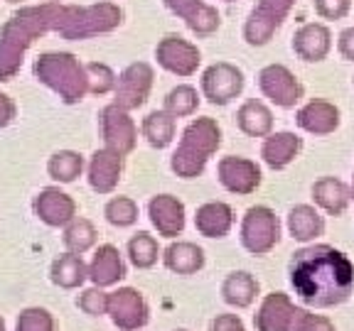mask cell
I'll return each instance as SVG.
<instances>
[{"label":"cell","mask_w":354,"mask_h":331,"mask_svg":"<svg viewBox=\"0 0 354 331\" xmlns=\"http://www.w3.org/2000/svg\"><path fill=\"white\" fill-rule=\"evenodd\" d=\"M216 179L227 192L249 197L261 187L263 174H261L259 162L249 160V157H239V154H227L216 165Z\"/></svg>","instance_id":"13"},{"label":"cell","mask_w":354,"mask_h":331,"mask_svg":"<svg viewBox=\"0 0 354 331\" xmlns=\"http://www.w3.org/2000/svg\"><path fill=\"white\" fill-rule=\"evenodd\" d=\"M352 10V0H315V12L322 20H342Z\"/></svg>","instance_id":"41"},{"label":"cell","mask_w":354,"mask_h":331,"mask_svg":"<svg viewBox=\"0 0 354 331\" xmlns=\"http://www.w3.org/2000/svg\"><path fill=\"white\" fill-rule=\"evenodd\" d=\"M243 83H246L243 72L229 61H214L212 66H207L199 79L202 96L212 106H229L232 101H236L243 91Z\"/></svg>","instance_id":"8"},{"label":"cell","mask_w":354,"mask_h":331,"mask_svg":"<svg viewBox=\"0 0 354 331\" xmlns=\"http://www.w3.org/2000/svg\"><path fill=\"white\" fill-rule=\"evenodd\" d=\"M84 167L86 162L77 150H57L47 160V174L59 184H72L82 177Z\"/></svg>","instance_id":"32"},{"label":"cell","mask_w":354,"mask_h":331,"mask_svg":"<svg viewBox=\"0 0 354 331\" xmlns=\"http://www.w3.org/2000/svg\"><path fill=\"white\" fill-rule=\"evenodd\" d=\"M50 280L52 285L62 287V290H79L88 280V265L84 263L82 255L66 250L59 258L52 260Z\"/></svg>","instance_id":"29"},{"label":"cell","mask_w":354,"mask_h":331,"mask_svg":"<svg viewBox=\"0 0 354 331\" xmlns=\"http://www.w3.org/2000/svg\"><path fill=\"white\" fill-rule=\"evenodd\" d=\"M109 314L121 331H138L148 324L150 309L138 290L118 287L116 292H109Z\"/></svg>","instance_id":"14"},{"label":"cell","mask_w":354,"mask_h":331,"mask_svg":"<svg viewBox=\"0 0 354 331\" xmlns=\"http://www.w3.org/2000/svg\"><path fill=\"white\" fill-rule=\"evenodd\" d=\"M121 174H123V154L113 152L109 148L96 150L86 165L88 187L94 189L96 194L116 192L118 182H121Z\"/></svg>","instance_id":"18"},{"label":"cell","mask_w":354,"mask_h":331,"mask_svg":"<svg viewBox=\"0 0 354 331\" xmlns=\"http://www.w3.org/2000/svg\"><path fill=\"white\" fill-rule=\"evenodd\" d=\"M236 126L249 138H266L273 132V113L263 101L246 99L236 110Z\"/></svg>","instance_id":"26"},{"label":"cell","mask_w":354,"mask_h":331,"mask_svg":"<svg viewBox=\"0 0 354 331\" xmlns=\"http://www.w3.org/2000/svg\"><path fill=\"white\" fill-rule=\"evenodd\" d=\"M295 0H259L243 22V39L251 47H263L273 39L286 17L293 10Z\"/></svg>","instance_id":"7"},{"label":"cell","mask_w":354,"mask_h":331,"mask_svg":"<svg viewBox=\"0 0 354 331\" xmlns=\"http://www.w3.org/2000/svg\"><path fill=\"white\" fill-rule=\"evenodd\" d=\"M104 216L111 226L128 228L138 221V204H136L131 197H113L106 201Z\"/></svg>","instance_id":"36"},{"label":"cell","mask_w":354,"mask_h":331,"mask_svg":"<svg viewBox=\"0 0 354 331\" xmlns=\"http://www.w3.org/2000/svg\"><path fill=\"white\" fill-rule=\"evenodd\" d=\"M86 77H88V94L94 96L111 94L118 81L113 69L109 64H101V61H86Z\"/></svg>","instance_id":"37"},{"label":"cell","mask_w":354,"mask_h":331,"mask_svg":"<svg viewBox=\"0 0 354 331\" xmlns=\"http://www.w3.org/2000/svg\"><path fill=\"white\" fill-rule=\"evenodd\" d=\"M234 209L227 201H207L194 214V228L205 238H224L234 226Z\"/></svg>","instance_id":"24"},{"label":"cell","mask_w":354,"mask_h":331,"mask_svg":"<svg viewBox=\"0 0 354 331\" xmlns=\"http://www.w3.org/2000/svg\"><path fill=\"white\" fill-rule=\"evenodd\" d=\"M6 3H12V6H17V3H22V0H6Z\"/></svg>","instance_id":"46"},{"label":"cell","mask_w":354,"mask_h":331,"mask_svg":"<svg viewBox=\"0 0 354 331\" xmlns=\"http://www.w3.org/2000/svg\"><path fill=\"white\" fill-rule=\"evenodd\" d=\"M239 238H241V245L251 255L271 253L278 245V241H281V221H278L276 211L263 204L251 206L241 219Z\"/></svg>","instance_id":"6"},{"label":"cell","mask_w":354,"mask_h":331,"mask_svg":"<svg viewBox=\"0 0 354 331\" xmlns=\"http://www.w3.org/2000/svg\"><path fill=\"white\" fill-rule=\"evenodd\" d=\"M162 108H165L172 118L194 116V113H197V108H199L197 88L189 86V83H180V86H175L170 94L165 96V103H162Z\"/></svg>","instance_id":"35"},{"label":"cell","mask_w":354,"mask_h":331,"mask_svg":"<svg viewBox=\"0 0 354 331\" xmlns=\"http://www.w3.org/2000/svg\"><path fill=\"white\" fill-rule=\"evenodd\" d=\"M96 226L91 223L88 219H74L69 221L64 226V236H62V243H64V248L69 253H77V255H84L96 245Z\"/></svg>","instance_id":"33"},{"label":"cell","mask_w":354,"mask_h":331,"mask_svg":"<svg viewBox=\"0 0 354 331\" xmlns=\"http://www.w3.org/2000/svg\"><path fill=\"white\" fill-rule=\"evenodd\" d=\"M332 50V32L322 22H305L303 28L295 30L293 34V52L298 59L317 64L327 59Z\"/></svg>","instance_id":"19"},{"label":"cell","mask_w":354,"mask_h":331,"mask_svg":"<svg viewBox=\"0 0 354 331\" xmlns=\"http://www.w3.org/2000/svg\"><path fill=\"white\" fill-rule=\"evenodd\" d=\"M15 101L6 94V91H0V128H8L12 121H15Z\"/></svg>","instance_id":"43"},{"label":"cell","mask_w":354,"mask_h":331,"mask_svg":"<svg viewBox=\"0 0 354 331\" xmlns=\"http://www.w3.org/2000/svg\"><path fill=\"white\" fill-rule=\"evenodd\" d=\"M212 331H246V326L236 314H219L212 321Z\"/></svg>","instance_id":"42"},{"label":"cell","mask_w":354,"mask_h":331,"mask_svg":"<svg viewBox=\"0 0 354 331\" xmlns=\"http://www.w3.org/2000/svg\"><path fill=\"white\" fill-rule=\"evenodd\" d=\"M32 211L44 226L64 228L69 221L77 219V201L72 194L62 192L59 187H44L35 197Z\"/></svg>","instance_id":"15"},{"label":"cell","mask_w":354,"mask_h":331,"mask_svg":"<svg viewBox=\"0 0 354 331\" xmlns=\"http://www.w3.org/2000/svg\"><path fill=\"white\" fill-rule=\"evenodd\" d=\"M303 150V138H298L295 132H271L266 135L263 145H261V157L271 170H286L290 162L295 160Z\"/></svg>","instance_id":"23"},{"label":"cell","mask_w":354,"mask_h":331,"mask_svg":"<svg viewBox=\"0 0 354 331\" xmlns=\"http://www.w3.org/2000/svg\"><path fill=\"white\" fill-rule=\"evenodd\" d=\"M170 12H175L180 20H185L189 30L197 37H209L219 30L221 15L214 6L205 3V0H162Z\"/></svg>","instance_id":"16"},{"label":"cell","mask_w":354,"mask_h":331,"mask_svg":"<svg viewBox=\"0 0 354 331\" xmlns=\"http://www.w3.org/2000/svg\"><path fill=\"white\" fill-rule=\"evenodd\" d=\"M288 231L300 243L315 241V238H320L325 233V219H322L315 206L298 204L288 214Z\"/></svg>","instance_id":"30"},{"label":"cell","mask_w":354,"mask_h":331,"mask_svg":"<svg viewBox=\"0 0 354 331\" xmlns=\"http://www.w3.org/2000/svg\"><path fill=\"white\" fill-rule=\"evenodd\" d=\"M47 3H62V0H47Z\"/></svg>","instance_id":"48"},{"label":"cell","mask_w":354,"mask_h":331,"mask_svg":"<svg viewBox=\"0 0 354 331\" xmlns=\"http://www.w3.org/2000/svg\"><path fill=\"white\" fill-rule=\"evenodd\" d=\"M288 280L305 307H337L354 292V263L342 250L325 243L308 245L293 253Z\"/></svg>","instance_id":"1"},{"label":"cell","mask_w":354,"mask_h":331,"mask_svg":"<svg viewBox=\"0 0 354 331\" xmlns=\"http://www.w3.org/2000/svg\"><path fill=\"white\" fill-rule=\"evenodd\" d=\"M155 83V72L148 61H133L118 74L116 88H113V103L121 106L126 110H136L140 106H145V101L150 99Z\"/></svg>","instance_id":"11"},{"label":"cell","mask_w":354,"mask_h":331,"mask_svg":"<svg viewBox=\"0 0 354 331\" xmlns=\"http://www.w3.org/2000/svg\"><path fill=\"white\" fill-rule=\"evenodd\" d=\"M155 59H158V66H162L165 72L175 74L180 79H189L197 74L202 52H199L197 44L180 37V34H165L155 47Z\"/></svg>","instance_id":"10"},{"label":"cell","mask_w":354,"mask_h":331,"mask_svg":"<svg viewBox=\"0 0 354 331\" xmlns=\"http://www.w3.org/2000/svg\"><path fill=\"white\" fill-rule=\"evenodd\" d=\"M77 307L88 317H101L109 314V292H104V287H88L79 294Z\"/></svg>","instance_id":"39"},{"label":"cell","mask_w":354,"mask_h":331,"mask_svg":"<svg viewBox=\"0 0 354 331\" xmlns=\"http://www.w3.org/2000/svg\"><path fill=\"white\" fill-rule=\"evenodd\" d=\"M295 123L310 135H330L339 128V108L325 99H313L295 113Z\"/></svg>","instance_id":"20"},{"label":"cell","mask_w":354,"mask_h":331,"mask_svg":"<svg viewBox=\"0 0 354 331\" xmlns=\"http://www.w3.org/2000/svg\"><path fill=\"white\" fill-rule=\"evenodd\" d=\"M313 199L325 214L330 216H342L347 211L349 201H352V192L344 182H339L337 177H320L313 184Z\"/></svg>","instance_id":"27"},{"label":"cell","mask_w":354,"mask_h":331,"mask_svg":"<svg viewBox=\"0 0 354 331\" xmlns=\"http://www.w3.org/2000/svg\"><path fill=\"white\" fill-rule=\"evenodd\" d=\"M32 77L55 91L66 106L82 103L88 94L86 64H82L72 52H42L32 64Z\"/></svg>","instance_id":"3"},{"label":"cell","mask_w":354,"mask_h":331,"mask_svg":"<svg viewBox=\"0 0 354 331\" xmlns=\"http://www.w3.org/2000/svg\"><path fill=\"white\" fill-rule=\"evenodd\" d=\"M177 331H187V329H177Z\"/></svg>","instance_id":"50"},{"label":"cell","mask_w":354,"mask_h":331,"mask_svg":"<svg viewBox=\"0 0 354 331\" xmlns=\"http://www.w3.org/2000/svg\"><path fill=\"white\" fill-rule=\"evenodd\" d=\"M221 145V128L214 118H194L183 130V138L170 157V170L180 179H194L205 172L207 162Z\"/></svg>","instance_id":"4"},{"label":"cell","mask_w":354,"mask_h":331,"mask_svg":"<svg viewBox=\"0 0 354 331\" xmlns=\"http://www.w3.org/2000/svg\"><path fill=\"white\" fill-rule=\"evenodd\" d=\"M0 331H6V319L3 317H0Z\"/></svg>","instance_id":"45"},{"label":"cell","mask_w":354,"mask_h":331,"mask_svg":"<svg viewBox=\"0 0 354 331\" xmlns=\"http://www.w3.org/2000/svg\"><path fill=\"white\" fill-rule=\"evenodd\" d=\"M55 329H57L55 317H52L50 309L44 307L22 309L15 324V331H55Z\"/></svg>","instance_id":"38"},{"label":"cell","mask_w":354,"mask_h":331,"mask_svg":"<svg viewBox=\"0 0 354 331\" xmlns=\"http://www.w3.org/2000/svg\"><path fill=\"white\" fill-rule=\"evenodd\" d=\"M295 304L283 292L266 294L261 302L259 314L254 317V324L259 331H290V324L295 319Z\"/></svg>","instance_id":"22"},{"label":"cell","mask_w":354,"mask_h":331,"mask_svg":"<svg viewBox=\"0 0 354 331\" xmlns=\"http://www.w3.org/2000/svg\"><path fill=\"white\" fill-rule=\"evenodd\" d=\"M121 25V8L116 3H111V0H101V3H94V6H64L57 34L62 39H69V42H82V39L113 32Z\"/></svg>","instance_id":"5"},{"label":"cell","mask_w":354,"mask_h":331,"mask_svg":"<svg viewBox=\"0 0 354 331\" xmlns=\"http://www.w3.org/2000/svg\"><path fill=\"white\" fill-rule=\"evenodd\" d=\"M290 331H335V324H332L327 317L313 314L308 309H295V319L290 324Z\"/></svg>","instance_id":"40"},{"label":"cell","mask_w":354,"mask_h":331,"mask_svg":"<svg viewBox=\"0 0 354 331\" xmlns=\"http://www.w3.org/2000/svg\"><path fill=\"white\" fill-rule=\"evenodd\" d=\"M349 192H352V199H354V182H352V189H349Z\"/></svg>","instance_id":"47"},{"label":"cell","mask_w":354,"mask_h":331,"mask_svg":"<svg viewBox=\"0 0 354 331\" xmlns=\"http://www.w3.org/2000/svg\"><path fill=\"white\" fill-rule=\"evenodd\" d=\"M158 258H160V245H158V238L150 236L148 231H138L128 241V260L133 263V268L148 270L158 263Z\"/></svg>","instance_id":"34"},{"label":"cell","mask_w":354,"mask_h":331,"mask_svg":"<svg viewBox=\"0 0 354 331\" xmlns=\"http://www.w3.org/2000/svg\"><path fill=\"white\" fill-rule=\"evenodd\" d=\"M337 52L347 61H354V28H347L337 37Z\"/></svg>","instance_id":"44"},{"label":"cell","mask_w":354,"mask_h":331,"mask_svg":"<svg viewBox=\"0 0 354 331\" xmlns=\"http://www.w3.org/2000/svg\"><path fill=\"white\" fill-rule=\"evenodd\" d=\"M126 277V260H123L121 250L111 243L99 245L88 263V280L94 282L96 287H113Z\"/></svg>","instance_id":"21"},{"label":"cell","mask_w":354,"mask_h":331,"mask_svg":"<svg viewBox=\"0 0 354 331\" xmlns=\"http://www.w3.org/2000/svg\"><path fill=\"white\" fill-rule=\"evenodd\" d=\"M162 263L175 275H194L205 268V250L192 241H175L162 250Z\"/></svg>","instance_id":"25"},{"label":"cell","mask_w":354,"mask_h":331,"mask_svg":"<svg viewBox=\"0 0 354 331\" xmlns=\"http://www.w3.org/2000/svg\"><path fill=\"white\" fill-rule=\"evenodd\" d=\"M99 126L104 148L113 150V152L123 154V157L136 150V145H138V126L131 118V110L121 108L116 103L104 106L99 113Z\"/></svg>","instance_id":"9"},{"label":"cell","mask_w":354,"mask_h":331,"mask_svg":"<svg viewBox=\"0 0 354 331\" xmlns=\"http://www.w3.org/2000/svg\"><path fill=\"white\" fill-rule=\"evenodd\" d=\"M64 3H39L12 12L0 28V81H12L20 74L25 54L35 39L59 30Z\"/></svg>","instance_id":"2"},{"label":"cell","mask_w":354,"mask_h":331,"mask_svg":"<svg viewBox=\"0 0 354 331\" xmlns=\"http://www.w3.org/2000/svg\"><path fill=\"white\" fill-rule=\"evenodd\" d=\"M221 3H234V0H221Z\"/></svg>","instance_id":"49"},{"label":"cell","mask_w":354,"mask_h":331,"mask_svg":"<svg viewBox=\"0 0 354 331\" xmlns=\"http://www.w3.org/2000/svg\"><path fill=\"white\" fill-rule=\"evenodd\" d=\"M261 285L251 272L246 270H234L227 275V280L221 282V297L229 307L246 309L254 304V299L259 297Z\"/></svg>","instance_id":"28"},{"label":"cell","mask_w":354,"mask_h":331,"mask_svg":"<svg viewBox=\"0 0 354 331\" xmlns=\"http://www.w3.org/2000/svg\"><path fill=\"white\" fill-rule=\"evenodd\" d=\"M259 88L266 99L276 103L278 108H293L303 99L305 88L288 66L268 64L259 72Z\"/></svg>","instance_id":"12"},{"label":"cell","mask_w":354,"mask_h":331,"mask_svg":"<svg viewBox=\"0 0 354 331\" xmlns=\"http://www.w3.org/2000/svg\"><path fill=\"white\" fill-rule=\"evenodd\" d=\"M148 216L158 236L162 238H177L185 231V204L172 194H155L148 201Z\"/></svg>","instance_id":"17"},{"label":"cell","mask_w":354,"mask_h":331,"mask_svg":"<svg viewBox=\"0 0 354 331\" xmlns=\"http://www.w3.org/2000/svg\"><path fill=\"white\" fill-rule=\"evenodd\" d=\"M175 130L177 118H172L165 108L150 110L148 116L143 118V123H140V132H143L145 143L155 150H165L175 140Z\"/></svg>","instance_id":"31"}]
</instances>
